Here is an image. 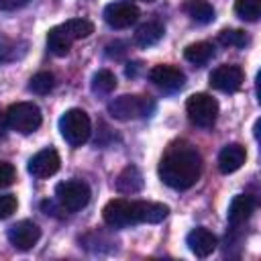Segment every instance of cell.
Masks as SVG:
<instances>
[{
  "label": "cell",
  "instance_id": "6da1fadb",
  "mask_svg": "<svg viewBox=\"0 0 261 261\" xmlns=\"http://www.w3.org/2000/svg\"><path fill=\"white\" fill-rule=\"evenodd\" d=\"M202 173V157L188 141H175L167 147L159 161V177L173 190L192 188Z\"/></svg>",
  "mask_w": 261,
  "mask_h": 261
},
{
  "label": "cell",
  "instance_id": "7a4b0ae2",
  "mask_svg": "<svg viewBox=\"0 0 261 261\" xmlns=\"http://www.w3.org/2000/svg\"><path fill=\"white\" fill-rule=\"evenodd\" d=\"M155 110V102L151 96H137V94H124L114 98L108 104V112L118 120H135L149 116Z\"/></svg>",
  "mask_w": 261,
  "mask_h": 261
},
{
  "label": "cell",
  "instance_id": "3957f363",
  "mask_svg": "<svg viewBox=\"0 0 261 261\" xmlns=\"http://www.w3.org/2000/svg\"><path fill=\"white\" fill-rule=\"evenodd\" d=\"M4 120L8 124V128L20 133V135H31L41 126V108L33 102H16L12 106H8Z\"/></svg>",
  "mask_w": 261,
  "mask_h": 261
},
{
  "label": "cell",
  "instance_id": "277c9868",
  "mask_svg": "<svg viewBox=\"0 0 261 261\" xmlns=\"http://www.w3.org/2000/svg\"><path fill=\"white\" fill-rule=\"evenodd\" d=\"M59 130H61V137L71 147H80L90 139V133H92L90 116L82 108H69L59 118Z\"/></svg>",
  "mask_w": 261,
  "mask_h": 261
},
{
  "label": "cell",
  "instance_id": "5b68a950",
  "mask_svg": "<svg viewBox=\"0 0 261 261\" xmlns=\"http://www.w3.org/2000/svg\"><path fill=\"white\" fill-rule=\"evenodd\" d=\"M90 196H92L90 186L82 179H67V181L57 184V188H55V198L63 212L82 210L90 202Z\"/></svg>",
  "mask_w": 261,
  "mask_h": 261
},
{
  "label": "cell",
  "instance_id": "8992f818",
  "mask_svg": "<svg viewBox=\"0 0 261 261\" xmlns=\"http://www.w3.org/2000/svg\"><path fill=\"white\" fill-rule=\"evenodd\" d=\"M186 112H188V118L196 126L208 128L218 118V102L210 94L198 92V94H192L186 100Z\"/></svg>",
  "mask_w": 261,
  "mask_h": 261
},
{
  "label": "cell",
  "instance_id": "52a82bcc",
  "mask_svg": "<svg viewBox=\"0 0 261 261\" xmlns=\"http://www.w3.org/2000/svg\"><path fill=\"white\" fill-rule=\"evenodd\" d=\"M59 165H61L59 153L55 149L47 147V149H41L39 153H35L29 159V173L37 179H47V177H51L59 171Z\"/></svg>",
  "mask_w": 261,
  "mask_h": 261
},
{
  "label": "cell",
  "instance_id": "ba28073f",
  "mask_svg": "<svg viewBox=\"0 0 261 261\" xmlns=\"http://www.w3.org/2000/svg\"><path fill=\"white\" fill-rule=\"evenodd\" d=\"M41 239V228L33 220H18L8 228V241L18 251L33 249Z\"/></svg>",
  "mask_w": 261,
  "mask_h": 261
},
{
  "label": "cell",
  "instance_id": "9c48e42d",
  "mask_svg": "<svg viewBox=\"0 0 261 261\" xmlns=\"http://www.w3.org/2000/svg\"><path fill=\"white\" fill-rule=\"evenodd\" d=\"M169 214V208L161 202H149V200H130V224L139 222H161Z\"/></svg>",
  "mask_w": 261,
  "mask_h": 261
},
{
  "label": "cell",
  "instance_id": "30bf717a",
  "mask_svg": "<svg viewBox=\"0 0 261 261\" xmlns=\"http://www.w3.org/2000/svg\"><path fill=\"white\" fill-rule=\"evenodd\" d=\"M149 80L165 90V92H175L179 88H184L186 84V73L177 67V65H169V63H161V65H155L151 71H149Z\"/></svg>",
  "mask_w": 261,
  "mask_h": 261
},
{
  "label": "cell",
  "instance_id": "8fae6325",
  "mask_svg": "<svg viewBox=\"0 0 261 261\" xmlns=\"http://www.w3.org/2000/svg\"><path fill=\"white\" fill-rule=\"evenodd\" d=\"M104 20L112 29H126L139 20V8L130 2H112L104 8Z\"/></svg>",
  "mask_w": 261,
  "mask_h": 261
},
{
  "label": "cell",
  "instance_id": "7c38bea8",
  "mask_svg": "<svg viewBox=\"0 0 261 261\" xmlns=\"http://www.w3.org/2000/svg\"><path fill=\"white\" fill-rule=\"evenodd\" d=\"M245 73L239 65H218L210 73V86L220 92H237L243 86Z\"/></svg>",
  "mask_w": 261,
  "mask_h": 261
},
{
  "label": "cell",
  "instance_id": "4fadbf2b",
  "mask_svg": "<svg viewBox=\"0 0 261 261\" xmlns=\"http://www.w3.org/2000/svg\"><path fill=\"white\" fill-rule=\"evenodd\" d=\"M102 218L112 228L130 226V200H124V198L110 200L102 210Z\"/></svg>",
  "mask_w": 261,
  "mask_h": 261
},
{
  "label": "cell",
  "instance_id": "5bb4252c",
  "mask_svg": "<svg viewBox=\"0 0 261 261\" xmlns=\"http://www.w3.org/2000/svg\"><path fill=\"white\" fill-rule=\"evenodd\" d=\"M186 243H188L190 251L196 257H208V255H212L214 249H216V245H218L216 237L208 228H204V226H198V228L190 230L188 237H186Z\"/></svg>",
  "mask_w": 261,
  "mask_h": 261
},
{
  "label": "cell",
  "instance_id": "9a60e30c",
  "mask_svg": "<svg viewBox=\"0 0 261 261\" xmlns=\"http://www.w3.org/2000/svg\"><path fill=\"white\" fill-rule=\"evenodd\" d=\"M245 159H247L245 147L239 143H230L218 155V169H220V173H234L237 169L243 167Z\"/></svg>",
  "mask_w": 261,
  "mask_h": 261
},
{
  "label": "cell",
  "instance_id": "2e32d148",
  "mask_svg": "<svg viewBox=\"0 0 261 261\" xmlns=\"http://www.w3.org/2000/svg\"><path fill=\"white\" fill-rule=\"evenodd\" d=\"M255 210V200L249 196V194H237L232 200H230V206H228V222L232 226H239L243 224L245 220L251 218Z\"/></svg>",
  "mask_w": 261,
  "mask_h": 261
},
{
  "label": "cell",
  "instance_id": "e0dca14e",
  "mask_svg": "<svg viewBox=\"0 0 261 261\" xmlns=\"http://www.w3.org/2000/svg\"><path fill=\"white\" fill-rule=\"evenodd\" d=\"M116 190L120 194H137L143 190V175L137 165H126L116 177Z\"/></svg>",
  "mask_w": 261,
  "mask_h": 261
},
{
  "label": "cell",
  "instance_id": "ac0fdd59",
  "mask_svg": "<svg viewBox=\"0 0 261 261\" xmlns=\"http://www.w3.org/2000/svg\"><path fill=\"white\" fill-rule=\"evenodd\" d=\"M184 12L200 24H208V22L214 20V8L208 0H186L184 2Z\"/></svg>",
  "mask_w": 261,
  "mask_h": 261
},
{
  "label": "cell",
  "instance_id": "d6986e66",
  "mask_svg": "<svg viewBox=\"0 0 261 261\" xmlns=\"http://www.w3.org/2000/svg\"><path fill=\"white\" fill-rule=\"evenodd\" d=\"M163 33H165V29H163L161 22H157V20L145 22V24H141V27L137 29V33H135V43L141 45V47H151V45H155V43L161 41Z\"/></svg>",
  "mask_w": 261,
  "mask_h": 261
},
{
  "label": "cell",
  "instance_id": "ffe728a7",
  "mask_svg": "<svg viewBox=\"0 0 261 261\" xmlns=\"http://www.w3.org/2000/svg\"><path fill=\"white\" fill-rule=\"evenodd\" d=\"M71 43L73 41L63 33V29L59 24L53 27V29H49V33H47V47H49V51L53 55H57V57L67 55L69 49H71Z\"/></svg>",
  "mask_w": 261,
  "mask_h": 261
},
{
  "label": "cell",
  "instance_id": "44dd1931",
  "mask_svg": "<svg viewBox=\"0 0 261 261\" xmlns=\"http://www.w3.org/2000/svg\"><path fill=\"white\" fill-rule=\"evenodd\" d=\"M214 55V45L208 43V41H198V43H192L186 47L184 51V57L194 63V65H204L206 61H210V57Z\"/></svg>",
  "mask_w": 261,
  "mask_h": 261
},
{
  "label": "cell",
  "instance_id": "7402d4cb",
  "mask_svg": "<svg viewBox=\"0 0 261 261\" xmlns=\"http://www.w3.org/2000/svg\"><path fill=\"white\" fill-rule=\"evenodd\" d=\"M63 29V33L71 39V41H80V39H86L94 33V24L86 18H69L65 20L63 24H59Z\"/></svg>",
  "mask_w": 261,
  "mask_h": 261
},
{
  "label": "cell",
  "instance_id": "603a6c76",
  "mask_svg": "<svg viewBox=\"0 0 261 261\" xmlns=\"http://www.w3.org/2000/svg\"><path fill=\"white\" fill-rule=\"evenodd\" d=\"M234 12L243 20L255 22L261 16V0H237L234 2Z\"/></svg>",
  "mask_w": 261,
  "mask_h": 261
},
{
  "label": "cell",
  "instance_id": "cb8c5ba5",
  "mask_svg": "<svg viewBox=\"0 0 261 261\" xmlns=\"http://www.w3.org/2000/svg\"><path fill=\"white\" fill-rule=\"evenodd\" d=\"M114 88H116V77H114L112 71L100 69V71L94 73V77H92V90L96 94H110Z\"/></svg>",
  "mask_w": 261,
  "mask_h": 261
},
{
  "label": "cell",
  "instance_id": "d4e9b609",
  "mask_svg": "<svg viewBox=\"0 0 261 261\" xmlns=\"http://www.w3.org/2000/svg\"><path fill=\"white\" fill-rule=\"evenodd\" d=\"M53 86H55V75L51 73V71H39V73H35L33 77H31V82H29V88H31V92H35V94H49L51 90H53Z\"/></svg>",
  "mask_w": 261,
  "mask_h": 261
},
{
  "label": "cell",
  "instance_id": "484cf974",
  "mask_svg": "<svg viewBox=\"0 0 261 261\" xmlns=\"http://www.w3.org/2000/svg\"><path fill=\"white\" fill-rule=\"evenodd\" d=\"M218 41L226 47H245L249 43V37L245 35V31H239V29H224L220 31L218 35Z\"/></svg>",
  "mask_w": 261,
  "mask_h": 261
},
{
  "label": "cell",
  "instance_id": "4316f807",
  "mask_svg": "<svg viewBox=\"0 0 261 261\" xmlns=\"http://www.w3.org/2000/svg\"><path fill=\"white\" fill-rule=\"evenodd\" d=\"M16 206H18V200L14 194H2L0 196V220L8 218L12 212H16Z\"/></svg>",
  "mask_w": 261,
  "mask_h": 261
},
{
  "label": "cell",
  "instance_id": "83f0119b",
  "mask_svg": "<svg viewBox=\"0 0 261 261\" xmlns=\"http://www.w3.org/2000/svg\"><path fill=\"white\" fill-rule=\"evenodd\" d=\"M16 179V171L8 161H0V188L12 186Z\"/></svg>",
  "mask_w": 261,
  "mask_h": 261
},
{
  "label": "cell",
  "instance_id": "f1b7e54d",
  "mask_svg": "<svg viewBox=\"0 0 261 261\" xmlns=\"http://www.w3.org/2000/svg\"><path fill=\"white\" fill-rule=\"evenodd\" d=\"M12 51H14V43L6 35L0 33V63L2 61H8L12 57Z\"/></svg>",
  "mask_w": 261,
  "mask_h": 261
},
{
  "label": "cell",
  "instance_id": "f546056e",
  "mask_svg": "<svg viewBox=\"0 0 261 261\" xmlns=\"http://www.w3.org/2000/svg\"><path fill=\"white\" fill-rule=\"evenodd\" d=\"M29 0H0V10H16L24 6Z\"/></svg>",
  "mask_w": 261,
  "mask_h": 261
},
{
  "label": "cell",
  "instance_id": "4dcf8cb0",
  "mask_svg": "<svg viewBox=\"0 0 261 261\" xmlns=\"http://www.w3.org/2000/svg\"><path fill=\"white\" fill-rule=\"evenodd\" d=\"M139 2H153V0H139Z\"/></svg>",
  "mask_w": 261,
  "mask_h": 261
}]
</instances>
